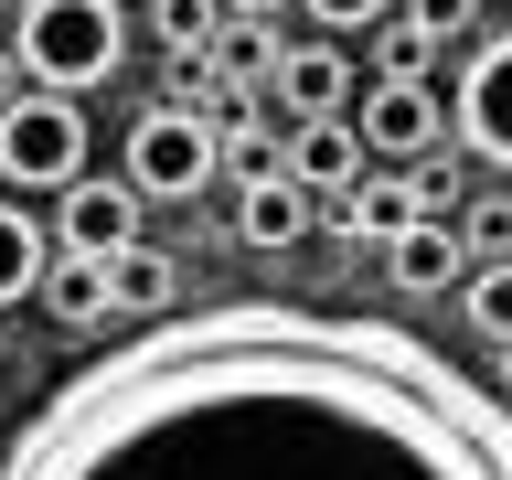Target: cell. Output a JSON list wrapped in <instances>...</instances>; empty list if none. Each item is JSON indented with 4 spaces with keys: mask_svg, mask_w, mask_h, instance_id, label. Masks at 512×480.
I'll list each match as a JSON object with an SVG mask.
<instances>
[{
    "mask_svg": "<svg viewBox=\"0 0 512 480\" xmlns=\"http://www.w3.org/2000/svg\"><path fill=\"white\" fill-rule=\"evenodd\" d=\"M384 278L406 288V299H438V288L470 278V256H459V235H448V224H416V235H395V246H384Z\"/></svg>",
    "mask_w": 512,
    "mask_h": 480,
    "instance_id": "7c38bea8",
    "label": "cell"
},
{
    "mask_svg": "<svg viewBox=\"0 0 512 480\" xmlns=\"http://www.w3.org/2000/svg\"><path fill=\"white\" fill-rule=\"evenodd\" d=\"M150 32H160V54H171V75H182V64H203L224 43V11L214 0H150Z\"/></svg>",
    "mask_w": 512,
    "mask_h": 480,
    "instance_id": "e0dca14e",
    "label": "cell"
},
{
    "mask_svg": "<svg viewBox=\"0 0 512 480\" xmlns=\"http://www.w3.org/2000/svg\"><path fill=\"white\" fill-rule=\"evenodd\" d=\"M11 64L32 75V96H75L107 86L128 64V11L118 0H22V32H11Z\"/></svg>",
    "mask_w": 512,
    "mask_h": 480,
    "instance_id": "7a4b0ae2",
    "label": "cell"
},
{
    "mask_svg": "<svg viewBox=\"0 0 512 480\" xmlns=\"http://www.w3.org/2000/svg\"><path fill=\"white\" fill-rule=\"evenodd\" d=\"M32 299H43L64 331H107V267H86V256H54Z\"/></svg>",
    "mask_w": 512,
    "mask_h": 480,
    "instance_id": "9a60e30c",
    "label": "cell"
},
{
    "mask_svg": "<svg viewBox=\"0 0 512 480\" xmlns=\"http://www.w3.org/2000/svg\"><path fill=\"white\" fill-rule=\"evenodd\" d=\"M416 224H438V214H427V192H416L406 171H363V182L342 192V235H374V246H395V235H416Z\"/></svg>",
    "mask_w": 512,
    "mask_h": 480,
    "instance_id": "8fae6325",
    "label": "cell"
},
{
    "mask_svg": "<svg viewBox=\"0 0 512 480\" xmlns=\"http://www.w3.org/2000/svg\"><path fill=\"white\" fill-rule=\"evenodd\" d=\"M0 480H512V406L406 320L214 299L75 363Z\"/></svg>",
    "mask_w": 512,
    "mask_h": 480,
    "instance_id": "6da1fadb",
    "label": "cell"
},
{
    "mask_svg": "<svg viewBox=\"0 0 512 480\" xmlns=\"http://www.w3.org/2000/svg\"><path fill=\"white\" fill-rule=\"evenodd\" d=\"M43 235H54L64 256L107 267V256L139 246V192H128V182H96V171H86V182H64V214L43 224Z\"/></svg>",
    "mask_w": 512,
    "mask_h": 480,
    "instance_id": "52a82bcc",
    "label": "cell"
},
{
    "mask_svg": "<svg viewBox=\"0 0 512 480\" xmlns=\"http://www.w3.org/2000/svg\"><path fill=\"white\" fill-rule=\"evenodd\" d=\"M352 139H363V160H395V171H416V160L448 150V107L427 86H374L363 107H352Z\"/></svg>",
    "mask_w": 512,
    "mask_h": 480,
    "instance_id": "8992f818",
    "label": "cell"
},
{
    "mask_svg": "<svg viewBox=\"0 0 512 480\" xmlns=\"http://www.w3.org/2000/svg\"><path fill=\"white\" fill-rule=\"evenodd\" d=\"M299 11L320 22V43H352V32H384V11H395V0H299Z\"/></svg>",
    "mask_w": 512,
    "mask_h": 480,
    "instance_id": "7402d4cb",
    "label": "cell"
},
{
    "mask_svg": "<svg viewBox=\"0 0 512 480\" xmlns=\"http://www.w3.org/2000/svg\"><path fill=\"white\" fill-rule=\"evenodd\" d=\"M427 64H438V54H427L406 22H384V32H374V86H427Z\"/></svg>",
    "mask_w": 512,
    "mask_h": 480,
    "instance_id": "44dd1931",
    "label": "cell"
},
{
    "mask_svg": "<svg viewBox=\"0 0 512 480\" xmlns=\"http://www.w3.org/2000/svg\"><path fill=\"white\" fill-rule=\"evenodd\" d=\"M235 235H246V246H299V235H310V192H288L278 171H267V182H246L235 192Z\"/></svg>",
    "mask_w": 512,
    "mask_h": 480,
    "instance_id": "4fadbf2b",
    "label": "cell"
},
{
    "mask_svg": "<svg viewBox=\"0 0 512 480\" xmlns=\"http://www.w3.org/2000/svg\"><path fill=\"white\" fill-rule=\"evenodd\" d=\"M64 182H86V107L22 86L0 107V192H64Z\"/></svg>",
    "mask_w": 512,
    "mask_h": 480,
    "instance_id": "3957f363",
    "label": "cell"
},
{
    "mask_svg": "<svg viewBox=\"0 0 512 480\" xmlns=\"http://www.w3.org/2000/svg\"><path fill=\"white\" fill-rule=\"evenodd\" d=\"M491 395H502V406H512V352H502V363H491Z\"/></svg>",
    "mask_w": 512,
    "mask_h": 480,
    "instance_id": "cb8c5ba5",
    "label": "cell"
},
{
    "mask_svg": "<svg viewBox=\"0 0 512 480\" xmlns=\"http://www.w3.org/2000/svg\"><path fill=\"white\" fill-rule=\"evenodd\" d=\"M448 139L491 171H512V32H480V54L459 64V96H448Z\"/></svg>",
    "mask_w": 512,
    "mask_h": 480,
    "instance_id": "277c9868",
    "label": "cell"
},
{
    "mask_svg": "<svg viewBox=\"0 0 512 480\" xmlns=\"http://www.w3.org/2000/svg\"><path fill=\"white\" fill-rule=\"evenodd\" d=\"M406 32L438 54V43H470L480 32V0H406Z\"/></svg>",
    "mask_w": 512,
    "mask_h": 480,
    "instance_id": "ffe728a7",
    "label": "cell"
},
{
    "mask_svg": "<svg viewBox=\"0 0 512 480\" xmlns=\"http://www.w3.org/2000/svg\"><path fill=\"white\" fill-rule=\"evenodd\" d=\"M278 182L288 192H331V203H342L352 182H363V139H352V118H320V128H288L278 139Z\"/></svg>",
    "mask_w": 512,
    "mask_h": 480,
    "instance_id": "9c48e42d",
    "label": "cell"
},
{
    "mask_svg": "<svg viewBox=\"0 0 512 480\" xmlns=\"http://www.w3.org/2000/svg\"><path fill=\"white\" fill-rule=\"evenodd\" d=\"M278 22H224V43L203 54V75H224V86H246V96H267V75H278Z\"/></svg>",
    "mask_w": 512,
    "mask_h": 480,
    "instance_id": "2e32d148",
    "label": "cell"
},
{
    "mask_svg": "<svg viewBox=\"0 0 512 480\" xmlns=\"http://www.w3.org/2000/svg\"><path fill=\"white\" fill-rule=\"evenodd\" d=\"M214 182V128L182 118V107H150L128 128V192H160V203H192Z\"/></svg>",
    "mask_w": 512,
    "mask_h": 480,
    "instance_id": "5b68a950",
    "label": "cell"
},
{
    "mask_svg": "<svg viewBox=\"0 0 512 480\" xmlns=\"http://www.w3.org/2000/svg\"><path fill=\"white\" fill-rule=\"evenodd\" d=\"M171 310H182V267L160 246L107 256V320H139V331H150V320H171Z\"/></svg>",
    "mask_w": 512,
    "mask_h": 480,
    "instance_id": "30bf717a",
    "label": "cell"
},
{
    "mask_svg": "<svg viewBox=\"0 0 512 480\" xmlns=\"http://www.w3.org/2000/svg\"><path fill=\"white\" fill-rule=\"evenodd\" d=\"M448 235H459V256H470V267H512V192H480Z\"/></svg>",
    "mask_w": 512,
    "mask_h": 480,
    "instance_id": "d6986e66",
    "label": "cell"
},
{
    "mask_svg": "<svg viewBox=\"0 0 512 480\" xmlns=\"http://www.w3.org/2000/svg\"><path fill=\"white\" fill-rule=\"evenodd\" d=\"M267 96H278V107H288L299 128H320V118H352V54L310 32V43H288V54H278Z\"/></svg>",
    "mask_w": 512,
    "mask_h": 480,
    "instance_id": "ba28073f",
    "label": "cell"
},
{
    "mask_svg": "<svg viewBox=\"0 0 512 480\" xmlns=\"http://www.w3.org/2000/svg\"><path fill=\"white\" fill-rule=\"evenodd\" d=\"M459 320H470L491 352H512V267H470V278H459Z\"/></svg>",
    "mask_w": 512,
    "mask_h": 480,
    "instance_id": "ac0fdd59",
    "label": "cell"
},
{
    "mask_svg": "<svg viewBox=\"0 0 512 480\" xmlns=\"http://www.w3.org/2000/svg\"><path fill=\"white\" fill-rule=\"evenodd\" d=\"M11 96H22V64H11V54H0V107H11Z\"/></svg>",
    "mask_w": 512,
    "mask_h": 480,
    "instance_id": "603a6c76",
    "label": "cell"
},
{
    "mask_svg": "<svg viewBox=\"0 0 512 480\" xmlns=\"http://www.w3.org/2000/svg\"><path fill=\"white\" fill-rule=\"evenodd\" d=\"M43 267H54V235H43V224L0 192V310H11V299H32V288H43Z\"/></svg>",
    "mask_w": 512,
    "mask_h": 480,
    "instance_id": "5bb4252c",
    "label": "cell"
}]
</instances>
